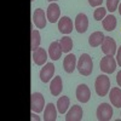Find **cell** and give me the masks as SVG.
I'll return each instance as SVG.
<instances>
[{
  "label": "cell",
  "instance_id": "obj_19",
  "mask_svg": "<svg viewBox=\"0 0 121 121\" xmlns=\"http://www.w3.org/2000/svg\"><path fill=\"white\" fill-rule=\"evenodd\" d=\"M50 91H51V95L55 97L60 95V92H62V78L60 76L53 78L51 85H50Z\"/></svg>",
  "mask_w": 121,
  "mask_h": 121
},
{
  "label": "cell",
  "instance_id": "obj_4",
  "mask_svg": "<svg viewBox=\"0 0 121 121\" xmlns=\"http://www.w3.org/2000/svg\"><path fill=\"white\" fill-rule=\"evenodd\" d=\"M113 117V108L108 103H102L97 108V119L99 121H109Z\"/></svg>",
  "mask_w": 121,
  "mask_h": 121
},
{
  "label": "cell",
  "instance_id": "obj_18",
  "mask_svg": "<svg viewBox=\"0 0 121 121\" xmlns=\"http://www.w3.org/2000/svg\"><path fill=\"white\" fill-rule=\"evenodd\" d=\"M109 98L112 104L116 108H121V90L119 87H113L109 92Z\"/></svg>",
  "mask_w": 121,
  "mask_h": 121
},
{
  "label": "cell",
  "instance_id": "obj_22",
  "mask_svg": "<svg viewBox=\"0 0 121 121\" xmlns=\"http://www.w3.org/2000/svg\"><path fill=\"white\" fill-rule=\"evenodd\" d=\"M69 105H70V100H69V98L65 97V96L60 97V98L57 100V104H56L58 113H60V114H65L67 110H68V108H69Z\"/></svg>",
  "mask_w": 121,
  "mask_h": 121
},
{
  "label": "cell",
  "instance_id": "obj_24",
  "mask_svg": "<svg viewBox=\"0 0 121 121\" xmlns=\"http://www.w3.org/2000/svg\"><path fill=\"white\" fill-rule=\"evenodd\" d=\"M40 41H41V39H40V33L39 30H32V44H30V48H32V51L36 50L40 45Z\"/></svg>",
  "mask_w": 121,
  "mask_h": 121
},
{
  "label": "cell",
  "instance_id": "obj_3",
  "mask_svg": "<svg viewBox=\"0 0 121 121\" xmlns=\"http://www.w3.org/2000/svg\"><path fill=\"white\" fill-rule=\"evenodd\" d=\"M45 107V98L41 93L34 92L30 96V109L34 113H40L44 110Z\"/></svg>",
  "mask_w": 121,
  "mask_h": 121
},
{
  "label": "cell",
  "instance_id": "obj_26",
  "mask_svg": "<svg viewBox=\"0 0 121 121\" xmlns=\"http://www.w3.org/2000/svg\"><path fill=\"white\" fill-rule=\"evenodd\" d=\"M119 7V0H107V9L108 11L114 12Z\"/></svg>",
  "mask_w": 121,
  "mask_h": 121
},
{
  "label": "cell",
  "instance_id": "obj_23",
  "mask_svg": "<svg viewBox=\"0 0 121 121\" xmlns=\"http://www.w3.org/2000/svg\"><path fill=\"white\" fill-rule=\"evenodd\" d=\"M59 44H60V47H62L63 52H65V53H68L73 48V40L69 36H63L59 40Z\"/></svg>",
  "mask_w": 121,
  "mask_h": 121
},
{
  "label": "cell",
  "instance_id": "obj_14",
  "mask_svg": "<svg viewBox=\"0 0 121 121\" xmlns=\"http://www.w3.org/2000/svg\"><path fill=\"white\" fill-rule=\"evenodd\" d=\"M33 60L36 65H43L44 63H46L47 60V53L44 48L41 47H38L36 50L33 51Z\"/></svg>",
  "mask_w": 121,
  "mask_h": 121
},
{
  "label": "cell",
  "instance_id": "obj_28",
  "mask_svg": "<svg viewBox=\"0 0 121 121\" xmlns=\"http://www.w3.org/2000/svg\"><path fill=\"white\" fill-rule=\"evenodd\" d=\"M116 63L121 67V46L117 50V53H116Z\"/></svg>",
  "mask_w": 121,
  "mask_h": 121
},
{
  "label": "cell",
  "instance_id": "obj_9",
  "mask_svg": "<svg viewBox=\"0 0 121 121\" xmlns=\"http://www.w3.org/2000/svg\"><path fill=\"white\" fill-rule=\"evenodd\" d=\"M59 16H60L59 6L56 3H51V4L48 5V7H47V13H46L47 19L51 23H56L58 19H59Z\"/></svg>",
  "mask_w": 121,
  "mask_h": 121
},
{
  "label": "cell",
  "instance_id": "obj_1",
  "mask_svg": "<svg viewBox=\"0 0 121 121\" xmlns=\"http://www.w3.org/2000/svg\"><path fill=\"white\" fill-rule=\"evenodd\" d=\"M76 68L79 70V73L84 75V76H88L93 70V63H92V58H91L87 53L81 55V57L79 58V62L76 64Z\"/></svg>",
  "mask_w": 121,
  "mask_h": 121
},
{
  "label": "cell",
  "instance_id": "obj_21",
  "mask_svg": "<svg viewBox=\"0 0 121 121\" xmlns=\"http://www.w3.org/2000/svg\"><path fill=\"white\" fill-rule=\"evenodd\" d=\"M103 28L105 30H108V32H112V30H114L116 28V17L114 15H108L104 17L103 19Z\"/></svg>",
  "mask_w": 121,
  "mask_h": 121
},
{
  "label": "cell",
  "instance_id": "obj_16",
  "mask_svg": "<svg viewBox=\"0 0 121 121\" xmlns=\"http://www.w3.org/2000/svg\"><path fill=\"white\" fill-rule=\"evenodd\" d=\"M76 57L74 56V55H72V53H69V55H67V57L64 58V60H63V68H64V70L67 73H73L74 70H75V68H76Z\"/></svg>",
  "mask_w": 121,
  "mask_h": 121
},
{
  "label": "cell",
  "instance_id": "obj_7",
  "mask_svg": "<svg viewBox=\"0 0 121 121\" xmlns=\"http://www.w3.org/2000/svg\"><path fill=\"white\" fill-rule=\"evenodd\" d=\"M76 98H78L79 102H81V103H87L90 100L91 91L87 87V85L81 84V85L78 86V88H76Z\"/></svg>",
  "mask_w": 121,
  "mask_h": 121
},
{
  "label": "cell",
  "instance_id": "obj_30",
  "mask_svg": "<svg viewBox=\"0 0 121 121\" xmlns=\"http://www.w3.org/2000/svg\"><path fill=\"white\" fill-rule=\"evenodd\" d=\"M32 120H40V119L38 117V115H34V112L32 113Z\"/></svg>",
  "mask_w": 121,
  "mask_h": 121
},
{
  "label": "cell",
  "instance_id": "obj_31",
  "mask_svg": "<svg viewBox=\"0 0 121 121\" xmlns=\"http://www.w3.org/2000/svg\"><path fill=\"white\" fill-rule=\"evenodd\" d=\"M119 13H120V16H121V4H119Z\"/></svg>",
  "mask_w": 121,
  "mask_h": 121
},
{
  "label": "cell",
  "instance_id": "obj_12",
  "mask_svg": "<svg viewBox=\"0 0 121 121\" xmlns=\"http://www.w3.org/2000/svg\"><path fill=\"white\" fill-rule=\"evenodd\" d=\"M58 29L60 33L63 34H69L73 32V22L68 16H63L58 21Z\"/></svg>",
  "mask_w": 121,
  "mask_h": 121
},
{
  "label": "cell",
  "instance_id": "obj_13",
  "mask_svg": "<svg viewBox=\"0 0 121 121\" xmlns=\"http://www.w3.org/2000/svg\"><path fill=\"white\" fill-rule=\"evenodd\" d=\"M75 29L79 33H85L88 28V19L85 13H79L75 18Z\"/></svg>",
  "mask_w": 121,
  "mask_h": 121
},
{
  "label": "cell",
  "instance_id": "obj_6",
  "mask_svg": "<svg viewBox=\"0 0 121 121\" xmlns=\"http://www.w3.org/2000/svg\"><path fill=\"white\" fill-rule=\"evenodd\" d=\"M102 51L105 56H114L116 52V43L110 36H105L102 43Z\"/></svg>",
  "mask_w": 121,
  "mask_h": 121
},
{
  "label": "cell",
  "instance_id": "obj_10",
  "mask_svg": "<svg viewBox=\"0 0 121 121\" xmlns=\"http://www.w3.org/2000/svg\"><path fill=\"white\" fill-rule=\"evenodd\" d=\"M82 115H84L82 108L79 105H73L67 113L65 120L67 121H80V120H82Z\"/></svg>",
  "mask_w": 121,
  "mask_h": 121
},
{
  "label": "cell",
  "instance_id": "obj_27",
  "mask_svg": "<svg viewBox=\"0 0 121 121\" xmlns=\"http://www.w3.org/2000/svg\"><path fill=\"white\" fill-rule=\"evenodd\" d=\"M88 3H90V5L91 6H99V5H102V3H103V0H88Z\"/></svg>",
  "mask_w": 121,
  "mask_h": 121
},
{
  "label": "cell",
  "instance_id": "obj_17",
  "mask_svg": "<svg viewBox=\"0 0 121 121\" xmlns=\"http://www.w3.org/2000/svg\"><path fill=\"white\" fill-rule=\"evenodd\" d=\"M57 112L58 110L56 109V105L53 103H48L44 112V120L45 121H55L57 119Z\"/></svg>",
  "mask_w": 121,
  "mask_h": 121
},
{
  "label": "cell",
  "instance_id": "obj_32",
  "mask_svg": "<svg viewBox=\"0 0 121 121\" xmlns=\"http://www.w3.org/2000/svg\"><path fill=\"white\" fill-rule=\"evenodd\" d=\"M48 1H53V3H55V1H56V0H48Z\"/></svg>",
  "mask_w": 121,
  "mask_h": 121
},
{
  "label": "cell",
  "instance_id": "obj_8",
  "mask_svg": "<svg viewBox=\"0 0 121 121\" xmlns=\"http://www.w3.org/2000/svg\"><path fill=\"white\" fill-rule=\"evenodd\" d=\"M55 74V65L53 63H46L44 65V68L40 70V80H41L43 82H48L50 80L52 79Z\"/></svg>",
  "mask_w": 121,
  "mask_h": 121
},
{
  "label": "cell",
  "instance_id": "obj_15",
  "mask_svg": "<svg viewBox=\"0 0 121 121\" xmlns=\"http://www.w3.org/2000/svg\"><path fill=\"white\" fill-rule=\"evenodd\" d=\"M62 52H63V50H62V47H60L59 41H53L48 47V56L52 60L59 59L60 56H62Z\"/></svg>",
  "mask_w": 121,
  "mask_h": 121
},
{
  "label": "cell",
  "instance_id": "obj_29",
  "mask_svg": "<svg viewBox=\"0 0 121 121\" xmlns=\"http://www.w3.org/2000/svg\"><path fill=\"white\" fill-rule=\"evenodd\" d=\"M116 82H117V85L121 87V70L117 73V75H116Z\"/></svg>",
  "mask_w": 121,
  "mask_h": 121
},
{
  "label": "cell",
  "instance_id": "obj_11",
  "mask_svg": "<svg viewBox=\"0 0 121 121\" xmlns=\"http://www.w3.org/2000/svg\"><path fill=\"white\" fill-rule=\"evenodd\" d=\"M33 22L36 26V28L43 29L46 26V15L44 12V10L41 9H36L34 13H33Z\"/></svg>",
  "mask_w": 121,
  "mask_h": 121
},
{
  "label": "cell",
  "instance_id": "obj_25",
  "mask_svg": "<svg viewBox=\"0 0 121 121\" xmlns=\"http://www.w3.org/2000/svg\"><path fill=\"white\" fill-rule=\"evenodd\" d=\"M107 16V10L102 6V7H97L93 12V17L97 21H102V19Z\"/></svg>",
  "mask_w": 121,
  "mask_h": 121
},
{
  "label": "cell",
  "instance_id": "obj_5",
  "mask_svg": "<svg viewBox=\"0 0 121 121\" xmlns=\"http://www.w3.org/2000/svg\"><path fill=\"white\" fill-rule=\"evenodd\" d=\"M116 60L113 56H105L102 58L99 63V67H100V70L107 74H112L115 72V68H116Z\"/></svg>",
  "mask_w": 121,
  "mask_h": 121
},
{
  "label": "cell",
  "instance_id": "obj_2",
  "mask_svg": "<svg viewBox=\"0 0 121 121\" xmlns=\"http://www.w3.org/2000/svg\"><path fill=\"white\" fill-rule=\"evenodd\" d=\"M95 88H96V92H97L98 96H100V97L107 96L108 92H109V88H110L109 78H108L107 75H99V76L96 79Z\"/></svg>",
  "mask_w": 121,
  "mask_h": 121
},
{
  "label": "cell",
  "instance_id": "obj_33",
  "mask_svg": "<svg viewBox=\"0 0 121 121\" xmlns=\"http://www.w3.org/2000/svg\"><path fill=\"white\" fill-rule=\"evenodd\" d=\"M30 1H34V0H30Z\"/></svg>",
  "mask_w": 121,
  "mask_h": 121
},
{
  "label": "cell",
  "instance_id": "obj_20",
  "mask_svg": "<svg viewBox=\"0 0 121 121\" xmlns=\"http://www.w3.org/2000/svg\"><path fill=\"white\" fill-rule=\"evenodd\" d=\"M104 38H105V36L103 35L102 32H95V33H92V34L90 35V38H88V44H90V46H92V47H97V46H99V45H102Z\"/></svg>",
  "mask_w": 121,
  "mask_h": 121
}]
</instances>
